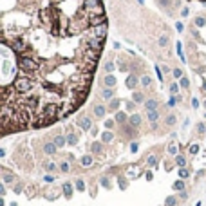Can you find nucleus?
<instances>
[{"mask_svg":"<svg viewBox=\"0 0 206 206\" xmlns=\"http://www.w3.org/2000/svg\"><path fill=\"white\" fill-rule=\"evenodd\" d=\"M136 83H137V78H136V76H128V78H127V87H128V89H134Z\"/></svg>","mask_w":206,"mask_h":206,"instance_id":"nucleus-8","label":"nucleus"},{"mask_svg":"<svg viewBox=\"0 0 206 206\" xmlns=\"http://www.w3.org/2000/svg\"><path fill=\"white\" fill-rule=\"evenodd\" d=\"M172 74H174L175 78H183V73L179 71V69H174V71H172Z\"/></svg>","mask_w":206,"mask_h":206,"instance_id":"nucleus-18","label":"nucleus"},{"mask_svg":"<svg viewBox=\"0 0 206 206\" xmlns=\"http://www.w3.org/2000/svg\"><path fill=\"white\" fill-rule=\"evenodd\" d=\"M65 194L71 195V185H65Z\"/></svg>","mask_w":206,"mask_h":206,"instance_id":"nucleus-21","label":"nucleus"},{"mask_svg":"<svg viewBox=\"0 0 206 206\" xmlns=\"http://www.w3.org/2000/svg\"><path fill=\"white\" fill-rule=\"evenodd\" d=\"M145 108L147 110H157L159 108V101L157 100H148V101H145Z\"/></svg>","mask_w":206,"mask_h":206,"instance_id":"nucleus-4","label":"nucleus"},{"mask_svg":"<svg viewBox=\"0 0 206 206\" xmlns=\"http://www.w3.org/2000/svg\"><path fill=\"white\" fill-rule=\"evenodd\" d=\"M175 123V116H168L166 118V125H174Z\"/></svg>","mask_w":206,"mask_h":206,"instance_id":"nucleus-19","label":"nucleus"},{"mask_svg":"<svg viewBox=\"0 0 206 206\" xmlns=\"http://www.w3.org/2000/svg\"><path fill=\"white\" fill-rule=\"evenodd\" d=\"M170 92H172V94H177V92H179V85H177V83H172V85H170Z\"/></svg>","mask_w":206,"mask_h":206,"instance_id":"nucleus-12","label":"nucleus"},{"mask_svg":"<svg viewBox=\"0 0 206 206\" xmlns=\"http://www.w3.org/2000/svg\"><path fill=\"white\" fill-rule=\"evenodd\" d=\"M78 123H80V127H81L83 130H89V128H90V125H92V121H90L87 116H81V118L78 119Z\"/></svg>","mask_w":206,"mask_h":206,"instance_id":"nucleus-2","label":"nucleus"},{"mask_svg":"<svg viewBox=\"0 0 206 206\" xmlns=\"http://www.w3.org/2000/svg\"><path fill=\"white\" fill-rule=\"evenodd\" d=\"M204 24H206V20H204V18H195V26H197V27H202Z\"/></svg>","mask_w":206,"mask_h":206,"instance_id":"nucleus-13","label":"nucleus"},{"mask_svg":"<svg viewBox=\"0 0 206 206\" xmlns=\"http://www.w3.org/2000/svg\"><path fill=\"white\" fill-rule=\"evenodd\" d=\"M118 107H119V101H118V100H112V101H110V107H108V108H112V110H116Z\"/></svg>","mask_w":206,"mask_h":206,"instance_id":"nucleus-15","label":"nucleus"},{"mask_svg":"<svg viewBox=\"0 0 206 206\" xmlns=\"http://www.w3.org/2000/svg\"><path fill=\"white\" fill-rule=\"evenodd\" d=\"M0 134L47 128L87 100L107 42L103 0H0Z\"/></svg>","mask_w":206,"mask_h":206,"instance_id":"nucleus-1","label":"nucleus"},{"mask_svg":"<svg viewBox=\"0 0 206 206\" xmlns=\"http://www.w3.org/2000/svg\"><path fill=\"white\" fill-rule=\"evenodd\" d=\"M201 2H206V0H201Z\"/></svg>","mask_w":206,"mask_h":206,"instance_id":"nucleus-24","label":"nucleus"},{"mask_svg":"<svg viewBox=\"0 0 206 206\" xmlns=\"http://www.w3.org/2000/svg\"><path fill=\"white\" fill-rule=\"evenodd\" d=\"M76 141V136H69V143H74Z\"/></svg>","mask_w":206,"mask_h":206,"instance_id":"nucleus-22","label":"nucleus"},{"mask_svg":"<svg viewBox=\"0 0 206 206\" xmlns=\"http://www.w3.org/2000/svg\"><path fill=\"white\" fill-rule=\"evenodd\" d=\"M139 123H141L139 114H132V116H130V125H134V127H139Z\"/></svg>","mask_w":206,"mask_h":206,"instance_id":"nucleus-7","label":"nucleus"},{"mask_svg":"<svg viewBox=\"0 0 206 206\" xmlns=\"http://www.w3.org/2000/svg\"><path fill=\"white\" fill-rule=\"evenodd\" d=\"M105 71H108V73L114 71V63H112V62H107V63H105Z\"/></svg>","mask_w":206,"mask_h":206,"instance_id":"nucleus-16","label":"nucleus"},{"mask_svg":"<svg viewBox=\"0 0 206 206\" xmlns=\"http://www.w3.org/2000/svg\"><path fill=\"white\" fill-rule=\"evenodd\" d=\"M63 145V137L60 136V137H56V147H62Z\"/></svg>","mask_w":206,"mask_h":206,"instance_id":"nucleus-20","label":"nucleus"},{"mask_svg":"<svg viewBox=\"0 0 206 206\" xmlns=\"http://www.w3.org/2000/svg\"><path fill=\"white\" fill-rule=\"evenodd\" d=\"M103 100H108V98H112L114 96V92H112V90L110 89H105V90H101V94H100Z\"/></svg>","mask_w":206,"mask_h":206,"instance_id":"nucleus-9","label":"nucleus"},{"mask_svg":"<svg viewBox=\"0 0 206 206\" xmlns=\"http://www.w3.org/2000/svg\"><path fill=\"white\" fill-rule=\"evenodd\" d=\"M148 119H150L152 125L155 127V121L159 119V110H148Z\"/></svg>","mask_w":206,"mask_h":206,"instance_id":"nucleus-5","label":"nucleus"},{"mask_svg":"<svg viewBox=\"0 0 206 206\" xmlns=\"http://www.w3.org/2000/svg\"><path fill=\"white\" fill-rule=\"evenodd\" d=\"M103 83H105V87H108V89H110V87H114V85H116V78L108 74V76L103 80Z\"/></svg>","mask_w":206,"mask_h":206,"instance_id":"nucleus-6","label":"nucleus"},{"mask_svg":"<svg viewBox=\"0 0 206 206\" xmlns=\"http://www.w3.org/2000/svg\"><path fill=\"white\" fill-rule=\"evenodd\" d=\"M125 119H127V116H125V114H123V112H118V116H116V121H118V123H123Z\"/></svg>","mask_w":206,"mask_h":206,"instance_id":"nucleus-11","label":"nucleus"},{"mask_svg":"<svg viewBox=\"0 0 206 206\" xmlns=\"http://www.w3.org/2000/svg\"><path fill=\"white\" fill-rule=\"evenodd\" d=\"M141 83H143V85H147V87H148V85H150V83H152V80H150V78H148V76H145V78H141Z\"/></svg>","mask_w":206,"mask_h":206,"instance_id":"nucleus-17","label":"nucleus"},{"mask_svg":"<svg viewBox=\"0 0 206 206\" xmlns=\"http://www.w3.org/2000/svg\"><path fill=\"white\" fill-rule=\"evenodd\" d=\"M188 85H190V81H188V78H185V76H183V78H181V87H185V89H188Z\"/></svg>","mask_w":206,"mask_h":206,"instance_id":"nucleus-14","label":"nucleus"},{"mask_svg":"<svg viewBox=\"0 0 206 206\" xmlns=\"http://www.w3.org/2000/svg\"><path fill=\"white\" fill-rule=\"evenodd\" d=\"M175 103H177V98H172V100H170V103H168V105H170V107H172V105H175Z\"/></svg>","mask_w":206,"mask_h":206,"instance_id":"nucleus-23","label":"nucleus"},{"mask_svg":"<svg viewBox=\"0 0 206 206\" xmlns=\"http://www.w3.org/2000/svg\"><path fill=\"white\" fill-rule=\"evenodd\" d=\"M105 112H107V108H105L103 105H100V103L94 105V116H96V118H103V116H105Z\"/></svg>","mask_w":206,"mask_h":206,"instance_id":"nucleus-3","label":"nucleus"},{"mask_svg":"<svg viewBox=\"0 0 206 206\" xmlns=\"http://www.w3.org/2000/svg\"><path fill=\"white\" fill-rule=\"evenodd\" d=\"M132 98H134V101H136V103H141V101H143V94H141V92H134V94H132Z\"/></svg>","mask_w":206,"mask_h":206,"instance_id":"nucleus-10","label":"nucleus"}]
</instances>
